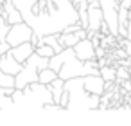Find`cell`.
Masks as SVG:
<instances>
[{"label":"cell","mask_w":131,"mask_h":126,"mask_svg":"<svg viewBox=\"0 0 131 126\" xmlns=\"http://www.w3.org/2000/svg\"><path fill=\"white\" fill-rule=\"evenodd\" d=\"M99 2H101L104 22L110 27V34L118 36V7H120V2L118 0H99Z\"/></svg>","instance_id":"cell-7"},{"label":"cell","mask_w":131,"mask_h":126,"mask_svg":"<svg viewBox=\"0 0 131 126\" xmlns=\"http://www.w3.org/2000/svg\"><path fill=\"white\" fill-rule=\"evenodd\" d=\"M34 38V31L32 27L27 24V22H18V24H13L7 36H6V42L9 43V47H16L20 43H25V42H31Z\"/></svg>","instance_id":"cell-6"},{"label":"cell","mask_w":131,"mask_h":126,"mask_svg":"<svg viewBox=\"0 0 131 126\" xmlns=\"http://www.w3.org/2000/svg\"><path fill=\"white\" fill-rule=\"evenodd\" d=\"M49 88H50V92H52V97H54V103H58L59 104V99H61V94H63V90H65V79H61L59 76L49 85Z\"/></svg>","instance_id":"cell-13"},{"label":"cell","mask_w":131,"mask_h":126,"mask_svg":"<svg viewBox=\"0 0 131 126\" xmlns=\"http://www.w3.org/2000/svg\"><path fill=\"white\" fill-rule=\"evenodd\" d=\"M0 86H11V88H16V86H15V76L6 74L2 69H0Z\"/></svg>","instance_id":"cell-17"},{"label":"cell","mask_w":131,"mask_h":126,"mask_svg":"<svg viewBox=\"0 0 131 126\" xmlns=\"http://www.w3.org/2000/svg\"><path fill=\"white\" fill-rule=\"evenodd\" d=\"M36 36L63 33L67 25L79 22L72 0H13ZM81 24V22H79Z\"/></svg>","instance_id":"cell-1"},{"label":"cell","mask_w":131,"mask_h":126,"mask_svg":"<svg viewBox=\"0 0 131 126\" xmlns=\"http://www.w3.org/2000/svg\"><path fill=\"white\" fill-rule=\"evenodd\" d=\"M6 15V18H7V22L13 25V24H18V22H24V16H22V13H20V9L15 6L11 11H7V13H4Z\"/></svg>","instance_id":"cell-16"},{"label":"cell","mask_w":131,"mask_h":126,"mask_svg":"<svg viewBox=\"0 0 131 126\" xmlns=\"http://www.w3.org/2000/svg\"><path fill=\"white\" fill-rule=\"evenodd\" d=\"M56 77H58V72H56L54 69H50V67H45V69L40 70V74H38V79H40V83H43V85H50Z\"/></svg>","instance_id":"cell-14"},{"label":"cell","mask_w":131,"mask_h":126,"mask_svg":"<svg viewBox=\"0 0 131 126\" xmlns=\"http://www.w3.org/2000/svg\"><path fill=\"white\" fill-rule=\"evenodd\" d=\"M34 49H36V47L32 45V42H25V43H20V45H16V47H11L9 51L13 52V56H15L20 63H25V60L34 54Z\"/></svg>","instance_id":"cell-12"},{"label":"cell","mask_w":131,"mask_h":126,"mask_svg":"<svg viewBox=\"0 0 131 126\" xmlns=\"http://www.w3.org/2000/svg\"><path fill=\"white\" fill-rule=\"evenodd\" d=\"M126 38L131 42V13H129V22H127V34H126Z\"/></svg>","instance_id":"cell-21"},{"label":"cell","mask_w":131,"mask_h":126,"mask_svg":"<svg viewBox=\"0 0 131 126\" xmlns=\"http://www.w3.org/2000/svg\"><path fill=\"white\" fill-rule=\"evenodd\" d=\"M118 2H120V0H118Z\"/></svg>","instance_id":"cell-24"},{"label":"cell","mask_w":131,"mask_h":126,"mask_svg":"<svg viewBox=\"0 0 131 126\" xmlns=\"http://www.w3.org/2000/svg\"><path fill=\"white\" fill-rule=\"evenodd\" d=\"M22 67H24V63H20V61L13 56L11 51H7V52H4L2 56H0V69H2L6 74L16 76V74L22 70Z\"/></svg>","instance_id":"cell-11"},{"label":"cell","mask_w":131,"mask_h":126,"mask_svg":"<svg viewBox=\"0 0 131 126\" xmlns=\"http://www.w3.org/2000/svg\"><path fill=\"white\" fill-rule=\"evenodd\" d=\"M74 51H75V56L83 61H90V60H97L95 56V45L90 38H83L79 40L75 45H74Z\"/></svg>","instance_id":"cell-10"},{"label":"cell","mask_w":131,"mask_h":126,"mask_svg":"<svg viewBox=\"0 0 131 126\" xmlns=\"http://www.w3.org/2000/svg\"><path fill=\"white\" fill-rule=\"evenodd\" d=\"M11 47H9V43L6 42V40H0V56H2L4 52H7Z\"/></svg>","instance_id":"cell-20"},{"label":"cell","mask_w":131,"mask_h":126,"mask_svg":"<svg viewBox=\"0 0 131 126\" xmlns=\"http://www.w3.org/2000/svg\"><path fill=\"white\" fill-rule=\"evenodd\" d=\"M49 67L58 72L61 79H72V77H83L88 74H99V61L90 60L83 61L75 56L74 47H65L61 52H56L49 60Z\"/></svg>","instance_id":"cell-2"},{"label":"cell","mask_w":131,"mask_h":126,"mask_svg":"<svg viewBox=\"0 0 131 126\" xmlns=\"http://www.w3.org/2000/svg\"><path fill=\"white\" fill-rule=\"evenodd\" d=\"M129 106H131V99H129Z\"/></svg>","instance_id":"cell-22"},{"label":"cell","mask_w":131,"mask_h":126,"mask_svg":"<svg viewBox=\"0 0 131 126\" xmlns=\"http://www.w3.org/2000/svg\"><path fill=\"white\" fill-rule=\"evenodd\" d=\"M34 52H38V54H40V56H43V58H50V56H54V54H56V51H54L50 45H47V43L38 45V47L34 49Z\"/></svg>","instance_id":"cell-18"},{"label":"cell","mask_w":131,"mask_h":126,"mask_svg":"<svg viewBox=\"0 0 131 126\" xmlns=\"http://www.w3.org/2000/svg\"><path fill=\"white\" fill-rule=\"evenodd\" d=\"M9 29H11V24L7 22L6 15H0V40H6Z\"/></svg>","instance_id":"cell-19"},{"label":"cell","mask_w":131,"mask_h":126,"mask_svg":"<svg viewBox=\"0 0 131 126\" xmlns=\"http://www.w3.org/2000/svg\"><path fill=\"white\" fill-rule=\"evenodd\" d=\"M0 2H4V0H0Z\"/></svg>","instance_id":"cell-23"},{"label":"cell","mask_w":131,"mask_h":126,"mask_svg":"<svg viewBox=\"0 0 131 126\" xmlns=\"http://www.w3.org/2000/svg\"><path fill=\"white\" fill-rule=\"evenodd\" d=\"M104 24V16H102V9H101V2L99 0H90L88 4V38H92L95 33H101V27Z\"/></svg>","instance_id":"cell-8"},{"label":"cell","mask_w":131,"mask_h":126,"mask_svg":"<svg viewBox=\"0 0 131 126\" xmlns=\"http://www.w3.org/2000/svg\"><path fill=\"white\" fill-rule=\"evenodd\" d=\"M49 60L50 58H43L38 52H34L31 58H27L25 63H24V67H22V70L15 76V86L16 88H24V86H27L31 83L40 81L38 74H40V70H43L45 67H49Z\"/></svg>","instance_id":"cell-5"},{"label":"cell","mask_w":131,"mask_h":126,"mask_svg":"<svg viewBox=\"0 0 131 126\" xmlns=\"http://www.w3.org/2000/svg\"><path fill=\"white\" fill-rule=\"evenodd\" d=\"M65 90H68V112L77 110H99L101 108V95L90 94L84 85L83 77H72L65 81Z\"/></svg>","instance_id":"cell-4"},{"label":"cell","mask_w":131,"mask_h":126,"mask_svg":"<svg viewBox=\"0 0 131 126\" xmlns=\"http://www.w3.org/2000/svg\"><path fill=\"white\" fill-rule=\"evenodd\" d=\"M11 97H13L15 108H20V110H43L45 104L54 103L49 85H43L40 81L31 83L24 88H15Z\"/></svg>","instance_id":"cell-3"},{"label":"cell","mask_w":131,"mask_h":126,"mask_svg":"<svg viewBox=\"0 0 131 126\" xmlns=\"http://www.w3.org/2000/svg\"><path fill=\"white\" fill-rule=\"evenodd\" d=\"M99 74L102 76L104 81H117V70H115L113 67H104V65H101V67H99Z\"/></svg>","instance_id":"cell-15"},{"label":"cell","mask_w":131,"mask_h":126,"mask_svg":"<svg viewBox=\"0 0 131 126\" xmlns=\"http://www.w3.org/2000/svg\"><path fill=\"white\" fill-rule=\"evenodd\" d=\"M83 85L90 94H95V95H104V92H106V81L102 79L101 74L83 76Z\"/></svg>","instance_id":"cell-9"}]
</instances>
